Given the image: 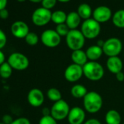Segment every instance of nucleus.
<instances>
[{"instance_id":"1","label":"nucleus","mask_w":124,"mask_h":124,"mask_svg":"<svg viewBox=\"0 0 124 124\" xmlns=\"http://www.w3.org/2000/svg\"><path fill=\"white\" fill-rule=\"evenodd\" d=\"M83 106L85 111L88 113H97L103 106L101 96L96 91H88L83 98Z\"/></svg>"},{"instance_id":"2","label":"nucleus","mask_w":124,"mask_h":124,"mask_svg":"<svg viewBox=\"0 0 124 124\" xmlns=\"http://www.w3.org/2000/svg\"><path fill=\"white\" fill-rule=\"evenodd\" d=\"M83 75L91 81H99L104 75V69L98 61H88L83 67Z\"/></svg>"},{"instance_id":"3","label":"nucleus","mask_w":124,"mask_h":124,"mask_svg":"<svg viewBox=\"0 0 124 124\" xmlns=\"http://www.w3.org/2000/svg\"><path fill=\"white\" fill-rule=\"evenodd\" d=\"M66 43L69 49L72 51L81 50L85 45V37L80 30H70L66 37Z\"/></svg>"},{"instance_id":"4","label":"nucleus","mask_w":124,"mask_h":124,"mask_svg":"<svg viewBox=\"0 0 124 124\" xmlns=\"http://www.w3.org/2000/svg\"><path fill=\"white\" fill-rule=\"evenodd\" d=\"M80 31L85 39H93L99 35L101 32V25L93 18H89L83 22Z\"/></svg>"},{"instance_id":"5","label":"nucleus","mask_w":124,"mask_h":124,"mask_svg":"<svg viewBox=\"0 0 124 124\" xmlns=\"http://www.w3.org/2000/svg\"><path fill=\"white\" fill-rule=\"evenodd\" d=\"M70 109L69 104L65 100L61 99L53 103L50 108V115L57 121L63 120L67 118Z\"/></svg>"},{"instance_id":"6","label":"nucleus","mask_w":124,"mask_h":124,"mask_svg":"<svg viewBox=\"0 0 124 124\" xmlns=\"http://www.w3.org/2000/svg\"><path fill=\"white\" fill-rule=\"evenodd\" d=\"M8 63L13 70L18 71H23L26 70L29 66V60L24 54L15 52L10 55L8 58Z\"/></svg>"},{"instance_id":"7","label":"nucleus","mask_w":124,"mask_h":124,"mask_svg":"<svg viewBox=\"0 0 124 124\" xmlns=\"http://www.w3.org/2000/svg\"><path fill=\"white\" fill-rule=\"evenodd\" d=\"M103 53L109 57L118 56L123 50V44L120 39L117 37H111L104 41L102 47Z\"/></svg>"},{"instance_id":"8","label":"nucleus","mask_w":124,"mask_h":124,"mask_svg":"<svg viewBox=\"0 0 124 124\" xmlns=\"http://www.w3.org/2000/svg\"><path fill=\"white\" fill-rule=\"evenodd\" d=\"M52 13L42 7L36 9L31 16V21L37 26H44L51 21Z\"/></svg>"},{"instance_id":"9","label":"nucleus","mask_w":124,"mask_h":124,"mask_svg":"<svg viewBox=\"0 0 124 124\" xmlns=\"http://www.w3.org/2000/svg\"><path fill=\"white\" fill-rule=\"evenodd\" d=\"M42 43L47 47L53 48L58 47L61 42V37L53 29L45 30L40 37Z\"/></svg>"},{"instance_id":"10","label":"nucleus","mask_w":124,"mask_h":124,"mask_svg":"<svg viewBox=\"0 0 124 124\" xmlns=\"http://www.w3.org/2000/svg\"><path fill=\"white\" fill-rule=\"evenodd\" d=\"M64 75L66 80L70 83L78 82L83 76V67L72 63L66 68Z\"/></svg>"},{"instance_id":"11","label":"nucleus","mask_w":124,"mask_h":124,"mask_svg":"<svg viewBox=\"0 0 124 124\" xmlns=\"http://www.w3.org/2000/svg\"><path fill=\"white\" fill-rule=\"evenodd\" d=\"M85 111L80 107H74L70 109L67 116L70 124H83L85 120Z\"/></svg>"},{"instance_id":"12","label":"nucleus","mask_w":124,"mask_h":124,"mask_svg":"<svg viewBox=\"0 0 124 124\" xmlns=\"http://www.w3.org/2000/svg\"><path fill=\"white\" fill-rule=\"evenodd\" d=\"M93 18L99 23H104L109 21L112 17V10L107 6L97 7L93 11Z\"/></svg>"},{"instance_id":"13","label":"nucleus","mask_w":124,"mask_h":124,"mask_svg":"<svg viewBox=\"0 0 124 124\" xmlns=\"http://www.w3.org/2000/svg\"><path fill=\"white\" fill-rule=\"evenodd\" d=\"M27 101L33 107H39L45 101L43 92L39 88H32L27 95Z\"/></svg>"},{"instance_id":"14","label":"nucleus","mask_w":124,"mask_h":124,"mask_svg":"<svg viewBox=\"0 0 124 124\" xmlns=\"http://www.w3.org/2000/svg\"><path fill=\"white\" fill-rule=\"evenodd\" d=\"M12 34L18 39H25L27 34L30 32L29 26L22 21L14 22L11 26Z\"/></svg>"},{"instance_id":"15","label":"nucleus","mask_w":124,"mask_h":124,"mask_svg":"<svg viewBox=\"0 0 124 124\" xmlns=\"http://www.w3.org/2000/svg\"><path fill=\"white\" fill-rule=\"evenodd\" d=\"M106 66L108 71L114 75L122 72L123 68V61L118 56L109 57L106 62Z\"/></svg>"},{"instance_id":"16","label":"nucleus","mask_w":124,"mask_h":124,"mask_svg":"<svg viewBox=\"0 0 124 124\" xmlns=\"http://www.w3.org/2000/svg\"><path fill=\"white\" fill-rule=\"evenodd\" d=\"M71 59L73 64H78L81 67H83L88 61L86 53L85 51L83 50V49L72 51L71 54Z\"/></svg>"},{"instance_id":"17","label":"nucleus","mask_w":124,"mask_h":124,"mask_svg":"<svg viewBox=\"0 0 124 124\" xmlns=\"http://www.w3.org/2000/svg\"><path fill=\"white\" fill-rule=\"evenodd\" d=\"M88 61H97L104 54L102 47L98 46L97 45L90 46L85 51Z\"/></svg>"},{"instance_id":"18","label":"nucleus","mask_w":124,"mask_h":124,"mask_svg":"<svg viewBox=\"0 0 124 124\" xmlns=\"http://www.w3.org/2000/svg\"><path fill=\"white\" fill-rule=\"evenodd\" d=\"M81 20V18L77 12H71L67 14L65 23L70 30H74L77 29V28L80 26Z\"/></svg>"},{"instance_id":"19","label":"nucleus","mask_w":124,"mask_h":124,"mask_svg":"<svg viewBox=\"0 0 124 124\" xmlns=\"http://www.w3.org/2000/svg\"><path fill=\"white\" fill-rule=\"evenodd\" d=\"M122 121L121 115L115 109H109L105 115V122L107 124H120Z\"/></svg>"},{"instance_id":"20","label":"nucleus","mask_w":124,"mask_h":124,"mask_svg":"<svg viewBox=\"0 0 124 124\" xmlns=\"http://www.w3.org/2000/svg\"><path fill=\"white\" fill-rule=\"evenodd\" d=\"M77 13H78L81 19H83L84 21L91 18V16H93V11L91 6L86 3H83L80 5L77 10Z\"/></svg>"},{"instance_id":"21","label":"nucleus","mask_w":124,"mask_h":124,"mask_svg":"<svg viewBox=\"0 0 124 124\" xmlns=\"http://www.w3.org/2000/svg\"><path fill=\"white\" fill-rule=\"evenodd\" d=\"M70 91L72 96L75 99H83L88 92L86 87L81 84L74 85Z\"/></svg>"},{"instance_id":"22","label":"nucleus","mask_w":124,"mask_h":124,"mask_svg":"<svg viewBox=\"0 0 124 124\" xmlns=\"http://www.w3.org/2000/svg\"><path fill=\"white\" fill-rule=\"evenodd\" d=\"M112 21L115 26L119 29H124V10L116 11L112 15Z\"/></svg>"},{"instance_id":"23","label":"nucleus","mask_w":124,"mask_h":124,"mask_svg":"<svg viewBox=\"0 0 124 124\" xmlns=\"http://www.w3.org/2000/svg\"><path fill=\"white\" fill-rule=\"evenodd\" d=\"M67 14L63 10H56L52 13L51 21H53L56 25L65 23L67 20Z\"/></svg>"},{"instance_id":"24","label":"nucleus","mask_w":124,"mask_h":124,"mask_svg":"<svg viewBox=\"0 0 124 124\" xmlns=\"http://www.w3.org/2000/svg\"><path fill=\"white\" fill-rule=\"evenodd\" d=\"M47 96L48 99L53 103L62 99V95L61 91L56 88H50L47 91Z\"/></svg>"},{"instance_id":"25","label":"nucleus","mask_w":124,"mask_h":124,"mask_svg":"<svg viewBox=\"0 0 124 124\" xmlns=\"http://www.w3.org/2000/svg\"><path fill=\"white\" fill-rule=\"evenodd\" d=\"M13 68L7 62L0 66V77L3 79H8L11 77L13 73Z\"/></svg>"},{"instance_id":"26","label":"nucleus","mask_w":124,"mask_h":124,"mask_svg":"<svg viewBox=\"0 0 124 124\" xmlns=\"http://www.w3.org/2000/svg\"><path fill=\"white\" fill-rule=\"evenodd\" d=\"M25 41L29 45L34 46L39 42V37L34 32H29L25 37Z\"/></svg>"},{"instance_id":"27","label":"nucleus","mask_w":124,"mask_h":124,"mask_svg":"<svg viewBox=\"0 0 124 124\" xmlns=\"http://www.w3.org/2000/svg\"><path fill=\"white\" fill-rule=\"evenodd\" d=\"M55 31L56 32L62 37H67V35L69 34L70 29H69V27L67 26L66 23H62V24H59L56 26L55 28Z\"/></svg>"},{"instance_id":"28","label":"nucleus","mask_w":124,"mask_h":124,"mask_svg":"<svg viewBox=\"0 0 124 124\" xmlns=\"http://www.w3.org/2000/svg\"><path fill=\"white\" fill-rule=\"evenodd\" d=\"M39 124H58V123L57 120L50 115L42 116L39 121Z\"/></svg>"},{"instance_id":"29","label":"nucleus","mask_w":124,"mask_h":124,"mask_svg":"<svg viewBox=\"0 0 124 124\" xmlns=\"http://www.w3.org/2000/svg\"><path fill=\"white\" fill-rule=\"evenodd\" d=\"M57 2V0H42L41 2L42 7L50 10V9L53 8L55 6Z\"/></svg>"},{"instance_id":"30","label":"nucleus","mask_w":124,"mask_h":124,"mask_svg":"<svg viewBox=\"0 0 124 124\" xmlns=\"http://www.w3.org/2000/svg\"><path fill=\"white\" fill-rule=\"evenodd\" d=\"M6 43H7V36L2 29H0V50H2L6 45Z\"/></svg>"},{"instance_id":"31","label":"nucleus","mask_w":124,"mask_h":124,"mask_svg":"<svg viewBox=\"0 0 124 124\" xmlns=\"http://www.w3.org/2000/svg\"><path fill=\"white\" fill-rule=\"evenodd\" d=\"M11 124H31L30 120L24 117H21L15 119Z\"/></svg>"},{"instance_id":"32","label":"nucleus","mask_w":124,"mask_h":124,"mask_svg":"<svg viewBox=\"0 0 124 124\" xmlns=\"http://www.w3.org/2000/svg\"><path fill=\"white\" fill-rule=\"evenodd\" d=\"M14 120L13 119V117L10 115H5L2 117V123L5 124H11Z\"/></svg>"},{"instance_id":"33","label":"nucleus","mask_w":124,"mask_h":124,"mask_svg":"<svg viewBox=\"0 0 124 124\" xmlns=\"http://www.w3.org/2000/svg\"><path fill=\"white\" fill-rule=\"evenodd\" d=\"M8 16H9V12L6 8L0 10V18L2 19H7Z\"/></svg>"},{"instance_id":"34","label":"nucleus","mask_w":124,"mask_h":124,"mask_svg":"<svg viewBox=\"0 0 124 124\" xmlns=\"http://www.w3.org/2000/svg\"><path fill=\"white\" fill-rule=\"evenodd\" d=\"M83 124H101V123L96 118H91L84 122Z\"/></svg>"},{"instance_id":"35","label":"nucleus","mask_w":124,"mask_h":124,"mask_svg":"<svg viewBox=\"0 0 124 124\" xmlns=\"http://www.w3.org/2000/svg\"><path fill=\"white\" fill-rule=\"evenodd\" d=\"M116 80L119 82H123L124 80V73L123 72H120L115 75Z\"/></svg>"},{"instance_id":"36","label":"nucleus","mask_w":124,"mask_h":124,"mask_svg":"<svg viewBox=\"0 0 124 124\" xmlns=\"http://www.w3.org/2000/svg\"><path fill=\"white\" fill-rule=\"evenodd\" d=\"M5 62V55L4 53L2 51V50H0V66L3 64Z\"/></svg>"},{"instance_id":"37","label":"nucleus","mask_w":124,"mask_h":124,"mask_svg":"<svg viewBox=\"0 0 124 124\" xmlns=\"http://www.w3.org/2000/svg\"><path fill=\"white\" fill-rule=\"evenodd\" d=\"M8 4V0H0V10L6 8Z\"/></svg>"},{"instance_id":"38","label":"nucleus","mask_w":124,"mask_h":124,"mask_svg":"<svg viewBox=\"0 0 124 124\" xmlns=\"http://www.w3.org/2000/svg\"><path fill=\"white\" fill-rule=\"evenodd\" d=\"M42 116H45V115H50V109H48L47 107L44 108L42 109Z\"/></svg>"},{"instance_id":"39","label":"nucleus","mask_w":124,"mask_h":124,"mask_svg":"<svg viewBox=\"0 0 124 124\" xmlns=\"http://www.w3.org/2000/svg\"><path fill=\"white\" fill-rule=\"evenodd\" d=\"M104 41H103V40H99V41L97 42V44H96V45H97L98 46L102 47L103 45H104Z\"/></svg>"},{"instance_id":"40","label":"nucleus","mask_w":124,"mask_h":124,"mask_svg":"<svg viewBox=\"0 0 124 124\" xmlns=\"http://www.w3.org/2000/svg\"><path fill=\"white\" fill-rule=\"evenodd\" d=\"M58 2H61V3H67V2H69L71 0H57Z\"/></svg>"},{"instance_id":"41","label":"nucleus","mask_w":124,"mask_h":124,"mask_svg":"<svg viewBox=\"0 0 124 124\" xmlns=\"http://www.w3.org/2000/svg\"><path fill=\"white\" fill-rule=\"evenodd\" d=\"M29 1L33 3H39V2H42V0H29Z\"/></svg>"},{"instance_id":"42","label":"nucleus","mask_w":124,"mask_h":124,"mask_svg":"<svg viewBox=\"0 0 124 124\" xmlns=\"http://www.w3.org/2000/svg\"><path fill=\"white\" fill-rule=\"evenodd\" d=\"M17 1H18V2H25L26 0H17Z\"/></svg>"},{"instance_id":"43","label":"nucleus","mask_w":124,"mask_h":124,"mask_svg":"<svg viewBox=\"0 0 124 124\" xmlns=\"http://www.w3.org/2000/svg\"><path fill=\"white\" fill-rule=\"evenodd\" d=\"M0 124H5L4 123H2V122H0Z\"/></svg>"},{"instance_id":"44","label":"nucleus","mask_w":124,"mask_h":124,"mask_svg":"<svg viewBox=\"0 0 124 124\" xmlns=\"http://www.w3.org/2000/svg\"><path fill=\"white\" fill-rule=\"evenodd\" d=\"M123 54H124V51H123Z\"/></svg>"},{"instance_id":"45","label":"nucleus","mask_w":124,"mask_h":124,"mask_svg":"<svg viewBox=\"0 0 124 124\" xmlns=\"http://www.w3.org/2000/svg\"><path fill=\"white\" fill-rule=\"evenodd\" d=\"M123 124H124V122H123Z\"/></svg>"}]
</instances>
